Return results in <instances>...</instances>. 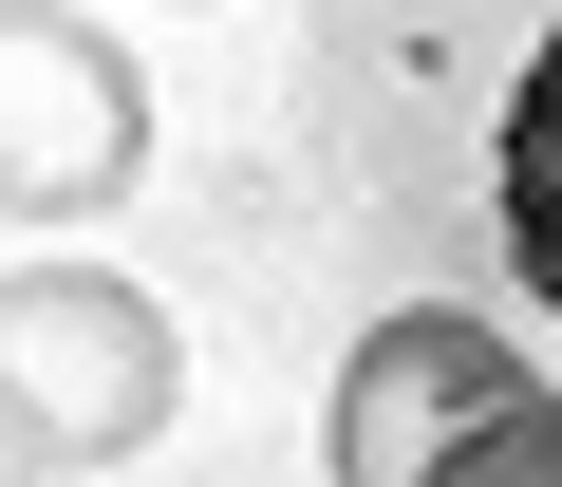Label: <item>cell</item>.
Here are the masks:
<instances>
[{"label": "cell", "mask_w": 562, "mask_h": 487, "mask_svg": "<svg viewBox=\"0 0 562 487\" xmlns=\"http://www.w3.org/2000/svg\"><path fill=\"white\" fill-rule=\"evenodd\" d=\"M0 338H20V487L113 468V450L169 412V319H150L132 282H94V263H20Z\"/></svg>", "instance_id": "obj_1"}, {"label": "cell", "mask_w": 562, "mask_h": 487, "mask_svg": "<svg viewBox=\"0 0 562 487\" xmlns=\"http://www.w3.org/2000/svg\"><path fill=\"white\" fill-rule=\"evenodd\" d=\"M487 412H525V356L487 338V319H375L357 338V375H338V487H431Z\"/></svg>", "instance_id": "obj_2"}, {"label": "cell", "mask_w": 562, "mask_h": 487, "mask_svg": "<svg viewBox=\"0 0 562 487\" xmlns=\"http://www.w3.org/2000/svg\"><path fill=\"white\" fill-rule=\"evenodd\" d=\"M0 76H20V225H76V206H113L132 188V150H150V113H132V57H94L57 0H20L0 20Z\"/></svg>", "instance_id": "obj_3"}, {"label": "cell", "mask_w": 562, "mask_h": 487, "mask_svg": "<svg viewBox=\"0 0 562 487\" xmlns=\"http://www.w3.org/2000/svg\"><path fill=\"white\" fill-rule=\"evenodd\" d=\"M487 188H506V263H525V301L562 319V20H543V57H525V94H506Z\"/></svg>", "instance_id": "obj_4"}, {"label": "cell", "mask_w": 562, "mask_h": 487, "mask_svg": "<svg viewBox=\"0 0 562 487\" xmlns=\"http://www.w3.org/2000/svg\"><path fill=\"white\" fill-rule=\"evenodd\" d=\"M431 487H562V394H525V412H487Z\"/></svg>", "instance_id": "obj_5"}]
</instances>
